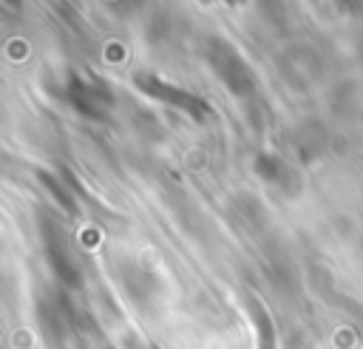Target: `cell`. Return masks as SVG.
Here are the masks:
<instances>
[{
    "mask_svg": "<svg viewBox=\"0 0 363 349\" xmlns=\"http://www.w3.org/2000/svg\"><path fill=\"white\" fill-rule=\"evenodd\" d=\"M213 68L221 74V82L233 91V94H250L252 91V71L244 65V60L224 43H218V51L210 54Z\"/></svg>",
    "mask_w": 363,
    "mask_h": 349,
    "instance_id": "7a4b0ae2",
    "label": "cell"
},
{
    "mask_svg": "<svg viewBox=\"0 0 363 349\" xmlns=\"http://www.w3.org/2000/svg\"><path fill=\"white\" fill-rule=\"evenodd\" d=\"M45 253H48V264L51 270L57 272L60 281H65L68 287H77L79 284V270L74 264V255L71 250L65 247V241L60 238V230L54 224L45 227Z\"/></svg>",
    "mask_w": 363,
    "mask_h": 349,
    "instance_id": "3957f363",
    "label": "cell"
},
{
    "mask_svg": "<svg viewBox=\"0 0 363 349\" xmlns=\"http://www.w3.org/2000/svg\"><path fill=\"white\" fill-rule=\"evenodd\" d=\"M136 85H139L145 94H150V96H156V99H162V102H167V105H176V108H182L184 113H190V116H196V119H207V116L213 113V108H210L204 99H199V96L182 91V88H176V85H167V82H162L159 77L139 74V77H136Z\"/></svg>",
    "mask_w": 363,
    "mask_h": 349,
    "instance_id": "6da1fadb",
    "label": "cell"
},
{
    "mask_svg": "<svg viewBox=\"0 0 363 349\" xmlns=\"http://www.w3.org/2000/svg\"><path fill=\"white\" fill-rule=\"evenodd\" d=\"M68 102H71L79 113H85V116H91V119H105V113H108V96H105L96 85H88V82H79V79L71 82V88H68Z\"/></svg>",
    "mask_w": 363,
    "mask_h": 349,
    "instance_id": "277c9868",
    "label": "cell"
}]
</instances>
